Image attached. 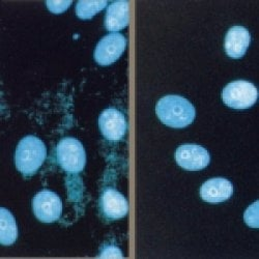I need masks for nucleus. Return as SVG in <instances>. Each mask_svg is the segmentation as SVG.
<instances>
[{
	"instance_id": "nucleus-1",
	"label": "nucleus",
	"mask_w": 259,
	"mask_h": 259,
	"mask_svg": "<svg viewBox=\"0 0 259 259\" xmlns=\"http://www.w3.org/2000/svg\"><path fill=\"white\" fill-rule=\"evenodd\" d=\"M156 113L160 120L171 127H186L195 118L194 106L180 96H166L156 106Z\"/></svg>"
},
{
	"instance_id": "nucleus-4",
	"label": "nucleus",
	"mask_w": 259,
	"mask_h": 259,
	"mask_svg": "<svg viewBox=\"0 0 259 259\" xmlns=\"http://www.w3.org/2000/svg\"><path fill=\"white\" fill-rule=\"evenodd\" d=\"M222 99L225 105L233 109H247L256 103L257 90L248 81H233L223 90Z\"/></svg>"
},
{
	"instance_id": "nucleus-3",
	"label": "nucleus",
	"mask_w": 259,
	"mask_h": 259,
	"mask_svg": "<svg viewBox=\"0 0 259 259\" xmlns=\"http://www.w3.org/2000/svg\"><path fill=\"white\" fill-rule=\"evenodd\" d=\"M57 162L63 170L71 174H79L86 164V154L81 142L67 137L60 140L56 148Z\"/></svg>"
},
{
	"instance_id": "nucleus-14",
	"label": "nucleus",
	"mask_w": 259,
	"mask_h": 259,
	"mask_svg": "<svg viewBox=\"0 0 259 259\" xmlns=\"http://www.w3.org/2000/svg\"><path fill=\"white\" fill-rule=\"evenodd\" d=\"M107 4V2H84V0H81L77 3L76 14L83 20L92 19L95 15L101 12Z\"/></svg>"
},
{
	"instance_id": "nucleus-8",
	"label": "nucleus",
	"mask_w": 259,
	"mask_h": 259,
	"mask_svg": "<svg viewBox=\"0 0 259 259\" xmlns=\"http://www.w3.org/2000/svg\"><path fill=\"white\" fill-rule=\"evenodd\" d=\"M99 125L103 136L110 141L122 139L126 132L125 117L114 108H109L102 112L99 118Z\"/></svg>"
},
{
	"instance_id": "nucleus-9",
	"label": "nucleus",
	"mask_w": 259,
	"mask_h": 259,
	"mask_svg": "<svg viewBox=\"0 0 259 259\" xmlns=\"http://www.w3.org/2000/svg\"><path fill=\"white\" fill-rule=\"evenodd\" d=\"M100 206L103 214L109 220H118L126 215L128 211V203L125 197L112 189H105L101 195Z\"/></svg>"
},
{
	"instance_id": "nucleus-17",
	"label": "nucleus",
	"mask_w": 259,
	"mask_h": 259,
	"mask_svg": "<svg viewBox=\"0 0 259 259\" xmlns=\"http://www.w3.org/2000/svg\"><path fill=\"white\" fill-rule=\"evenodd\" d=\"M101 257H122L120 250L114 246H108L102 250Z\"/></svg>"
},
{
	"instance_id": "nucleus-12",
	"label": "nucleus",
	"mask_w": 259,
	"mask_h": 259,
	"mask_svg": "<svg viewBox=\"0 0 259 259\" xmlns=\"http://www.w3.org/2000/svg\"><path fill=\"white\" fill-rule=\"evenodd\" d=\"M130 4L128 2H115L107 9L105 27L109 31H118L128 25Z\"/></svg>"
},
{
	"instance_id": "nucleus-10",
	"label": "nucleus",
	"mask_w": 259,
	"mask_h": 259,
	"mask_svg": "<svg viewBox=\"0 0 259 259\" xmlns=\"http://www.w3.org/2000/svg\"><path fill=\"white\" fill-rule=\"evenodd\" d=\"M232 184L222 178H215L205 182L200 189L201 198L210 203L223 202L232 196Z\"/></svg>"
},
{
	"instance_id": "nucleus-7",
	"label": "nucleus",
	"mask_w": 259,
	"mask_h": 259,
	"mask_svg": "<svg viewBox=\"0 0 259 259\" xmlns=\"http://www.w3.org/2000/svg\"><path fill=\"white\" fill-rule=\"evenodd\" d=\"M176 161L186 170L198 171L209 164L210 157L207 150L200 145L185 144L177 149Z\"/></svg>"
},
{
	"instance_id": "nucleus-6",
	"label": "nucleus",
	"mask_w": 259,
	"mask_h": 259,
	"mask_svg": "<svg viewBox=\"0 0 259 259\" xmlns=\"http://www.w3.org/2000/svg\"><path fill=\"white\" fill-rule=\"evenodd\" d=\"M126 47V38L120 33L104 36L95 50V59L100 66H109L115 62Z\"/></svg>"
},
{
	"instance_id": "nucleus-11",
	"label": "nucleus",
	"mask_w": 259,
	"mask_h": 259,
	"mask_svg": "<svg viewBox=\"0 0 259 259\" xmlns=\"http://www.w3.org/2000/svg\"><path fill=\"white\" fill-rule=\"evenodd\" d=\"M251 36L249 31L243 26L231 27L225 37V51L231 58H241L245 55L249 45Z\"/></svg>"
},
{
	"instance_id": "nucleus-15",
	"label": "nucleus",
	"mask_w": 259,
	"mask_h": 259,
	"mask_svg": "<svg viewBox=\"0 0 259 259\" xmlns=\"http://www.w3.org/2000/svg\"><path fill=\"white\" fill-rule=\"evenodd\" d=\"M245 221L251 227H257V202L252 204L245 212Z\"/></svg>"
},
{
	"instance_id": "nucleus-2",
	"label": "nucleus",
	"mask_w": 259,
	"mask_h": 259,
	"mask_svg": "<svg viewBox=\"0 0 259 259\" xmlns=\"http://www.w3.org/2000/svg\"><path fill=\"white\" fill-rule=\"evenodd\" d=\"M47 156L46 146L40 139L29 135L21 140L15 154L17 169L25 177H31L44 163Z\"/></svg>"
},
{
	"instance_id": "nucleus-5",
	"label": "nucleus",
	"mask_w": 259,
	"mask_h": 259,
	"mask_svg": "<svg viewBox=\"0 0 259 259\" xmlns=\"http://www.w3.org/2000/svg\"><path fill=\"white\" fill-rule=\"evenodd\" d=\"M35 217L44 223L57 221L62 213V202L54 192L44 190L38 192L32 200Z\"/></svg>"
},
{
	"instance_id": "nucleus-16",
	"label": "nucleus",
	"mask_w": 259,
	"mask_h": 259,
	"mask_svg": "<svg viewBox=\"0 0 259 259\" xmlns=\"http://www.w3.org/2000/svg\"><path fill=\"white\" fill-rule=\"evenodd\" d=\"M50 12L54 14H60L67 11L72 5V2H47L46 3Z\"/></svg>"
},
{
	"instance_id": "nucleus-13",
	"label": "nucleus",
	"mask_w": 259,
	"mask_h": 259,
	"mask_svg": "<svg viewBox=\"0 0 259 259\" xmlns=\"http://www.w3.org/2000/svg\"><path fill=\"white\" fill-rule=\"evenodd\" d=\"M0 242L9 246L15 243L18 236V229L13 214L6 208H2V224H0Z\"/></svg>"
}]
</instances>
